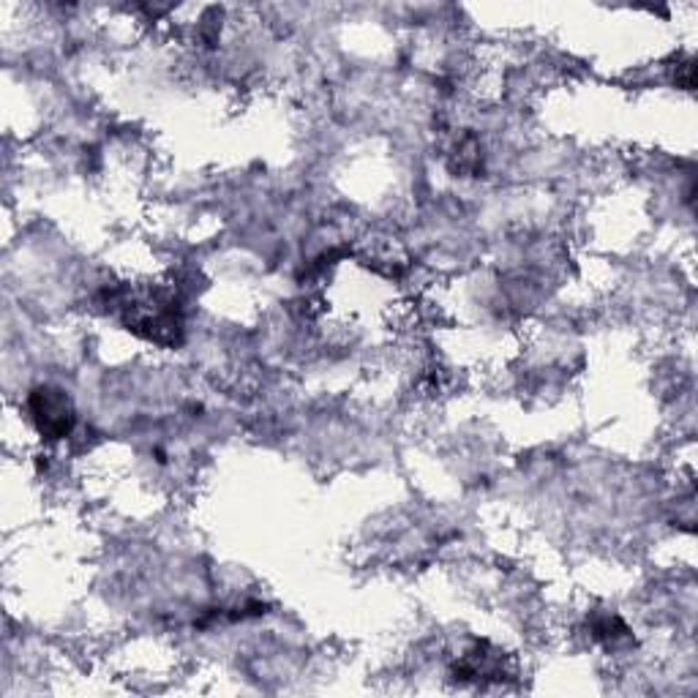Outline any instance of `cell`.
Listing matches in <instances>:
<instances>
[{
  "label": "cell",
  "instance_id": "6da1fadb",
  "mask_svg": "<svg viewBox=\"0 0 698 698\" xmlns=\"http://www.w3.org/2000/svg\"><path fill=\"white\" fill-rule=\"evenodd\" d=\"M28 413H31V421L36 426V432L44 439H65L71 437L77 423V413L71 398L65 396V391L55 385H39L28 393Z\"/></svg>",
  "mask_w": 698,
  "mask_h": 698
},
{
  "label": "cell",
  "instance_id": "7a4b0ae2",
  "mask_svg": "<svg viewBox=\"0 0 698 698\" xmlns=\"http://www.w3.org/2000/svg\"><path fill=\"white\" fill-rule=\"evenodd\" d=\"M593 636L608 649H619V647L634 644V634H630V628L623 623V619L614 617V614H600V617H595Z\"/></svg>",
  "mask_w": 698,
  "mask_h": 698
}]
</instances>
